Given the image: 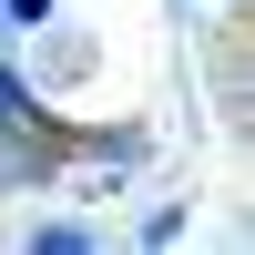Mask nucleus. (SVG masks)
Wrapping results in <instances>:
<instances>
[{
	"instance_id": "obj_1",
	"label": "nucleus",
	"mask_w": 255,
	"mask_h": 255,
	"mask_svg": "<svg viewBox=\"0 0 255 255\" xmlns=\"http://www.w3.org/2000/svg\"><path fill=\"white\" fill-rule=\"evenodd\" d=\"M31 255H92V225H31Z\"/></svg>"
},
{
	"instance_id": "obj_2",
	"label": "nucleus",
	"mask_w": 255,
	"mask_h": 255,
	"mask_svg": "<svg viewBox=\"0 0 255 255\" xmlns=\"http://www.w3.org/2000/svg\"><path fill=\"white\" fill-rule=\"evenodd\" d=\"M51 10H61V0H0V31H41Z\"/></svg>"
},
{
	"instance_id": "obj_3",
	"label": "nucleus",
	"mask_w": 255,
	"mask_h": 255,
	"mask_svg": "<svg viewBox=\"0 0 255 255\" xmlns=\"http://www.w3.org/2000/svg\"><path fill=\"white\" fill-rule=\"evenodd\" d=\"M0 41H10V31H0Z\"/></svg>"
}]
</instances>
